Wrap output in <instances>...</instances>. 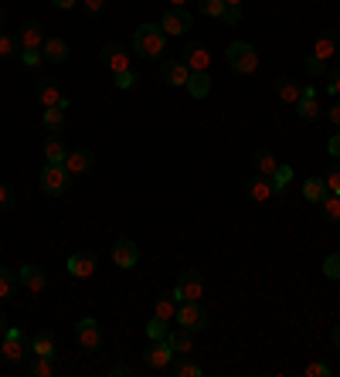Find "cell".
Segmentation results:
<instances>
[{
	"mask_svg": "<svg viewBox=\"0 0 340 377\" xmlns=\"http://www.w3.org/2000/svg\"><path fill=\"white\" fill-rule=\"evenodd\" d=\"M85 14L88 17H102V10H106V0H82Z\"/></svg>",
	"mask_w": 340,
	"mask_h": 377,
	"instance_id": "45",
	"label": "cell"
},
{
	"mask_svg": "<svg viewBox=\"0 0 340 377\" xmlns=\"http://www.w3.org/2000/svg\"><path fill=\"white\" fill-rule=\"evenodd\" d=\"M65 157H68L65 139H62V136H48V139H44V160H48V164H65Z\"/></svg>",
	"mask_w": 340,
	"mask_h": 377,
	"instance_id": "24",
	"label": "cell"
},
{
	"mask_svg": "<svg viewBox=\"0 0 340 377\" xmlns=\"http://www.w3.org/2000/svg\"><path fill=\"white\" fill-rule=\"evenodd\" d=\"M95 167V153L92 150H85V146H79V150H68V157H65V170L75 177V173H88V170Z\"/></svg>",
	"mask_w": 340,
	"mask_h": 377,
	"instance_id": "14",
	"label": "cell"
},
{
	"mask_svg": "<svg viewBox=\"0 0 340 377\" xmlns=\"http://www.w3.org/2000/svg\"><path fill=\"white\" fill-rule=\"evenodd\" d=\"M187 75H191V68H187L184 61H177V58L160 61V79L167 85H187Z\"/></svg>",
	"mask_w": 340,
	"mask_h": 377,
	"instance_id": "17",
	"label": "cell"
},
{
	"mask_svg": "<svg viewBox=\"0 0 340 377\" xmlns=\"http://www.w3.org/2000/svg\"><path fill=\"white\" fill-rule=\"evenodd\" d=\"M68 170L65 164H44L41 167V191L48 197H58V194H65L68 191Z\"/></svg>",
	"mask_w": 340,
	"mask_h": 377,
	"instance_id": "5",
	"label": "cell"
},
{
	"mask_svg": "<svg viewBox=\"0 0 340 377\" xmlns=\"http://www.w3.org/2000/svg\"><path fill=\"white\" fill-rule=\"evenodd\" d=\"M17 282H21L24 289H31V293H41L48 276H44L41 265H21V269H17Z\"/></svg>",
	"mask_w": 340,
	"mask_h": 377,
	"instance_id": "16",
	"label": "cell"
},
{
	"mask_svg": "<svg viewBox=\"0 0 340 377\" xmlns=\"http://www.w3.org/2000/svg\"><path fill=\"white\" fill-rule=\"evenodd\" d=\"M299 92H303V85H299L296 79H290V75L276 79V95H279V102H290V106H296V102H299Z\"/></svg>",
	"mask_w": 340,
	"mask_h": 377,
	"instance_id": "22",
	"label": "cell"
},
{
	"mask_svg": "<svg viewBox=\"0 0 340 377\" xmlns=\"http://www.w3.org/2000/svg\"><path fill=\"white\" fill-rule=\"evenodd\" d=\"M31 354L35 357H58V350H55V330L51 327H44V330H38V334L31 336Z\"/></svg>",
	"mask_w": 340,
	"mask_h": 377,
	"instance_id": "18",
	"label": "cell"
},
{
	"mask_svg": "<svg viewBox=\"0 0 340 377\" xmlns=\"http://www.w3.org/2000/svg\"><path fill=\"white\" fill-rule=\"evenodd\" d=\"M177 296H170V293H164V296H157L153 299V316H160V320H177Z\"/></svg>",
	"mask_w": 340,
	"mask_h": 377,
	"instance_id": "25",
	"label": "cell"
},
{
	"mask_svg": "<svg viewBox=\"0 0 340 377\" xmlns=\"http://www.w3.org/2000/svg\"><path fill=\"white\" fill-rule=\"evenodd\" d=\"M191 10L187 7H167V14L160 17V28H164V35L167 38H177V35H187L191 31Z\"/></svg>",
	"mask_w": 340,
	"mask_h": 377,
	"instance_id": "7",
	"label": "cell"
},
{
	"mask_svg": "<svg viewBox=\"0 0 340 377\" xmlns=\"http://www.w3.org/2000/svg\"><path fill=\"white\" fill-rule=\"evenodd\" d=\"M187 3H194V0H170V7H187Z\"/></svg>",
	"mask_w": 340,
	"mask_h": 377,
	"instance_id": "56",
	"label": "cell"
},
{
	"mask_svg": "<svg viewBox=\"0 0 340 377\" xmlns=\"http://www.w3.org/2000/svg\"><path fill=\"white\" fill-rule=\"evenodd\" d=\"M245 0H225V7H242Z\"/></svg>",
	"mask_w": 340,
	"mask_h": 377,
	"instance_id": "57",
	"label": "cell"
},
{
	"mask_svg": "<svg viewBox=\"0 0 340 377\" xmlns=\"http://www.w3.org/2000/svg\"><path fill=\"white\" fill-rule=\"evenodd\" d=\"M113 262L120 265V269H136V262H140V249H136V242H129V238H116V245H113Z\"/></svg>",
	"mask_w": 340,
	"mask_h": 377,
	"instance_id": "11",
	"label": "cell"
},
{
	"mask_svg": "<svg viewBox=\"0 0 340 377\" xmlns=\"http://www.w3.org/2000/svg\"><path fill=\"white\" fill-rule=\"evenodd\" d=\"M167 343H170V350H173V354H191V347H194V334L180 327V330L167 334Z\"/></svg>",
	"mask_w": 340,
	"mask_h": 377,
	"instance_id": "31",
	"label": "cell"
},
{
	"mask_svg": "<svg viewBox=\"0 0 340 377\" xmlns=\"http://www.w3.org/2000/svg\"><path fill=\"white\" fill-rule=\"evenodd\" d=\"M17 48H21V41H17V38H10L7 31L0 35V55H3V58H14V55H17Z\"/></svg>",
	"mask_w": 340,
	"mask_h": 377,
	"instance_id": "42",
	"label": "cell"
},
{
	"mask_svg": "<svg viewBox=\"0 0 340 377\" xmlns=\"http://www.w3.org/2000/svg\"><path fill=\"white\" fill-rule=\"evenodd\" d=\"M177 323H180L184 330H191V334H201V330L208 327V313H205L201 302H180V306H177Z\"/></svg>",
	"mask_w": 340,
	"mask_h": 377,
	"instance_id": "6",
	"label": "cell"
},
{
	"mask_svg": "<svg viewBox=\"0 0 340 377\" xmlns=\"http://www.w3.org/2000/svg\"><path fill=\"white\" fill-rule=\"evenodd\" d=\"M7 334V320H3V313H0V336Z\"/></svg>",
	"mask_w": 340,
	"mask_h": 377,
	"instance_id": "58",
	"label": "cell"
},
{
	"mask_svg": "<svg viewBox=\"0 0 340 377\" xmlns=\"http://www.w3.org/2000/svg\"><path fill=\"white\" fill-rule=\"evenodd\" d=\"M95 265H99V258H95L92 251H75V255L68 258V272H72L75 279H88V276H95Z\"/></svg>",
	"mask_w": 340,
	"mask_h": 377,
	"instance_id": "15",
	"label": "cell"
},
{
	"mask_svg": "<svg viewBox=\"0 0 340 377\" xmlns=\"http://www.w3.org/2000/svg\"><path fill=\"white\" fill-rule=\"evenodd\" d=\"M35 99H38V106H58V102H65V95H62V88L55 85V79H41L38 88H35Z\"/></svg>",
	"mask_w": 340,
	"mask_h": 377,
	"instance_id": "20",
	"label": "cell"
},
{
	"mask_svg": "<svg viewBox=\"0 0 340 377\" xmlns=\"http://www.w3.org/2000/svg\"><path fill=\"white\" fill-rule=\"evenodd\" d=\"M184 88H187V92H191L194 99H205V95L211 92V75H208V72H191V75H187V85H184Z\"/></svg>",
	"mask_w": 340,
	"mask_h": 377,
	"instance_id": "26",
	"label": "cell"
},
{
	"mask_svg": "<svg viewBox=\"0 0 340 377\" xmlns=\"http://www.w3.org/2000/svg\"><path fill=\"white\" fill-rule=\"evenodd\" d=\"M21 61H24L28 68H41V65H44L41 48H24V51H21Z\"/></svg>",
	"mask_w": 340,
	"mask_h": 377,
	"instance_id": "41",
	"label": "cell"
},
{
	"mask_svg": "<svg viewBox=\"0 0 340 377\" xmlns=\"http://www.w3.org/2000/svg\"><path fill=\"white\" fill-rule=\"evenodd\" d=\"M303 65H306V75H313V79H320V75H327V61H323V58H317L313 51L306 55V61H303Z\"/></svg>",
	"mask_w": 340,
	"mask_h": 377,
	"instance_id": "39",
	"label": "cell"
},
{
	"mask_svg": "<svg viewBox=\"0 0 340 377\" xmlns=\"http://www.w3.org/2000/svg\"><path fill=\"white\" fill-rule=\"evenodd\" d=\"M225 58H228V65L238 75H252L255 68H258V55H255V48L249 41H232L228 51H225Z\"/></svg>",
	"mask_w": 340,
	"mask_h": 377,
	"instance_id": "3",
	"label": "cell"
},
{
	"mask_svg": "<svg viewBox=\"0 0 340 377\" xmlns=\"http://www.w3.org/2000/svg\"><path fill=\"white\" fill-rule=\"evenodd\" d=\"M269 180H272V191H276V194L283 197V194H286V187H290V180H293V167L279 164V167H276V173H272Z\"/></svg>",
	"mask_w": 340,
	"mask_h": 377,
	"instance_id": "34",
	"label": "cell"
},
{
	"mask_svg": "<svg viewBox=\"0 0 340 377\" xmlns=\"http://www.w3.org/2000/svg\"><path fill=\"white\" fill-rule=\"evenodd\" d=\"M113 79H116V88H133V85L140 82V75H136V68H126V72H116Z\"/></svg>",
	"mask_w": 340,
	"mask_h": 377,
	"instance_id": "43",
	"label": "cell"
},
{
	"mask_svg": "<svg viewBox=\"0 0 340 377\" xmlns=\"http://www.w3.org/2000/svg\"><path fill=\"white\" fill-rule=\"evenodd\" d=\"M334 51H337V35H334V31H323V35L313 41V55H317V58H323V61H330V58H334Z\"/></svg>",
	"mask_w": 340,
	"mask_h": 377,
	"instance_id": "28",
	"label": "cell"
},
{
	"mask_svg": "<svg viewBox=\"0 0 340 377\" xmlns=\"http://www.w3.org/2000/svg\"><path fill=\"white\" fill-rule=\"evenodd\" d=\"M245 194H249V201H255V204H265L269 197H276L272 180H269V177H262V173H255V177L245 180Z\"/></svg>",
	"mask_w": 340,
	"mask_h": 377,
	"instance_id": "13",
	"label": "cell"
},
{
	"mask_svg": "<svg viewBox=\"0 0 340 377\" xmlns=\"http://www.w3.org/2000/svg\"><path fill=\"white\" fill-rule=\"evenodd\" d=\"M194 3H198V10L205 17H218L221 21V14H225V0H194Z\"/></svg>",
	"mask_w": 340,
	"mask_h": 377,
	"instance_id": "38",
	"label": "cell"
},
{
	"mask_svg": "<svg viewBox=\"0 0 340 377\" xmlns=\"http://www.w3.org/2000/svg\"><path fill=\"white\" fill-rule=\"evenodd\" d=\"M167 334H170V323H167V320L153 316V320L147 323V336H150V340H167Z\"/></svg>",
	"mask_w": 340,
	"mask_h": 377,
	"instance_id": "37",
	"label": "cell"
},
{
	"mask_svg": "<svg viewBox=\"0 0 340 377\" xmlns=\"http://www.w3.org/2000/svg\"><path fill=\"white\" fill-rule=\"evenodd\" d=\"M51 3H55V7H58V10H72V7H75V3H79V0H51Z\"/></svg>",
	"mask_w": 340,
	"mask_h": 377,
	"instance_id": "53",
	"label": "cell"
},
{
	"mask_svg": "<svg viewBox=\"0 0 340 377\" xmlns=\"http://www.w3.org/2000/svg\"><path fill=\"white\" fill-rule=\"evenodd\" d=\"M99 61H102V68H109L113 75L133 68V55H129L126 48H120V44H106V48L99 51Z\"/></svg>",
	"mask_w": 340,
	"mask_h": 377,
	"instance_id": "8",
	"label": "cell"
},
{
	"mask_svg": "<svg viewBox=\"0 0 340 377\" xmlns=\"http://www.w3.org/2000/svg\"><path fill=\"white\" fill-rule=\"evenodd\" d=\"M327 116H330V123H334V126H340V99L330 106V109H327Z\"/></svg>",
	"mask_w": 340,
	"mask_h": 377,
	"instance_id": "52",
	"label": "cell"
},
{
	"mask_svg": "<svg viewBox=\"0 0 340 377\" xmlns=\"http://www.w3.org/2000/svg\"><path fill=\"white\" fill-rule=\"evenodd\" d=\"M17 286H21L17 282V272H10L7 265H0V299H10Z\"/></svg>",
	"mask_w": 340,
	"mask_h": 377,
	"instance_id": "35",
	"label": "cell"
},
{
	"mask_svg": "<svg viewBox=\"0 0 340 377\" xmlns=\"http://www.w3.org/2000/svg\"><path fill=\"white\" fill-rule=\"evenodd\" d=\"M173 296H177V302H201V296H205L201 272H194V269L180 272L177 276V286H173Z\"/></svg>",
	"mask_w": 340,
	"mask_h": 377,
	"instance_id": "4",
	"label": "cell"
},
{
	"mask_svg": "<svg viewBox=\"0 0 340 377\" xmlns=\"http://www.w3.org/2000/svg\"><path fill=\"white\" fill-rule=\"evenodd\" d=\"M221 21H225V24H242V7H225Z\"/></svg>",
	"mask_w": 340,
	"mask_h": 377,
	"instance_id": "46",
	"label": "cell"
},
{
	"mask_svg": "<svg viewBox=\"0 0 340 377\" xmlns=\"http://www.w3.org/2000/svg\"><path fill=\"white\" fill-rule=\"evenodd\" d=\"M28 374L31 377H51L55 374V360H51V357H35V354H31V360H28Z\"/></svg>",
	"mask_w": 340,
	"mask_h": 377,
	"instance_id": "33",
	"label": "cell"
},
{
	"mask_svg": "<svg viewBox=\"0 0 340 377\" xmlns=\"http://www.w3.org/2000/svg\"><path fill=\"white\" fill-rule=\"evenodd\" d=\"M327 191L340 197V164H334V167H330V173H327Z\"/></svg>",
	"mask_w": 340,
	"mask_h": 377,
	"instance_id": "44",
	"label": "cell"
},
{
	"mask_svg": "<svg viewBox=\"0 0 340 377\" xmlns=\"http://www.w3.org/2000/svg\"><path fill=\"white\" fill-rule=\"evenodd\" d=\"M44 61H51V65H62V61H68V41H62V38H48L41 48Z\"/></svg>",
	"mask_w": 340,
	"mask_h": 377,
	"instance_id": "23",
	"label": "cell"
},
{
	"mask_svg": "<svg viewBox=\"0 0 340 377\" xmlns=\"http://www.w3.org/2000/svg\"><path fill=\"white\" fill-rule=\"evenodd\" d=\"M113 377H129L133 374V367H126V364H113V371H109Z\"/></svg>",
	"mask_w": 340,
	"mask_h": 377,
	"instance_id": "51",
	"label": "cell"
},
{
	"mask_svg": "<svg viewBox=\"0 0 340 377\" xmlns=\"http://www.w3.org/2000/svg\"><path fill=\"white\" fill-rule=\"evenodd\" d=\"M330 336H334V343H337V347H340V323H337V327H334V330H330Z\"/></svg>",
	"mask_w": 340,
	"mask_h": 377,
	"instance_id": "55",
	"label": "cell"
},
{
	"mask_svg": "<svg viewBox=\"0 0 340 377\" xmlns=\"http://www.w3.org/2000/svg\"><path fill=\"white\" fill-rule=\"evenodd\" d=\"M327 153H330L334 160H340V133H334V136L327 139Z\"/></svg>",
	"mask_w": 340,
	"mask_h": 377,
	"instance_id": "49",
	"label": "cell"
},
{
	"mask_svg": "<svg viewBox=\"0 0 340 377\" xmlns=\"http://www.w3.org/2000/svg\"><path fill=\"white\" fill-rule=\"evenodd\" d=\"M303 374L306 377H330V367H327V364H306Z\"/></svg>",
	"mask_w": 340,
	"mask_h": 377,
	"instance_id": "47",
	"label": "cell"
},
{
	"mask_svg": "<svg viewBox=\"0 0 340 377\" xmlns=\"http://www.w3.org/2000/svg\"><path fill=\"white\" fill-rule=\"evenodd\" d=\"M173 357H177V354L170 350L167 340H153V343H150V350L143 354V364H147L150 371H167L170 364H173Z\"/></svg>",
	"mask_w": 340,
	"mask_h": 377,
	"instance_id": "9",
	"label": "cell"
},
{
	"mask_svg": "<svg viewBox=\"0 0 340 377\" xmlns=\"http://www.w3.org/2000/svg\"><path fill=\"white\" fill-rule=\"evenodd\" d=\"M133 51H136L140 58H147V61H160L164 51H167V35H164V28L143 21V24L133 31Z\"/></svg>",
	"mask_w": 340,
	"mask_h": 377,
	"instance_id": "1",
	"label": "cell"
},
{
	"mask_svg": "<svg viewBox=\"0 0 340 377\" xmlns=\"http://www.w3.org/2000/svg\"><path fill=\"white\" fill-rule=\"evenodd\" d=\"M252 167H255V173H262V177H272L276 167H279V160L272 157V150H255Z\"/></svg>",
	"mask_w": 340,
	"mask_h": 377,
	"instance_id": "30",
	"label": "cell"
},
{
	"mask_svg": "<svg viewBox=\"0 0 340 377\" xmlns=\"http://www.w3.org/2000/svg\"><path fill=\"white\" fill-rule=\"evenodd\" d=\"M17 41H21V48H44V41H48V35H44V28L38 24V21H28V24L21 28Z\"/></svg>",
	"mask_w": 340,
	"mask_h": 377,
	"instance_id": "21",
	"label": "cell"
},
{
	"mask_svg": "<svg viewBox=\"0 0 340 377\" xmlns=\"http://www.w3.org/2000/svg\"><path fill=\"white\" fill-rule=\"evenodd\" d=\"M320 208H323V218L334 224V221H340V197L337 194H327L323 201H320Z\"/></svg>",
	"mask_w": 340,
	"mask_h": 377,
	"instance_id": "36",
	"label": "cell"
},
{
	"mask_svg": "<svg viewBox=\"0 0 340 377\" xmlns=\"http://www.w3.org/2000/svg\"><path fill=\"white\" fill-rule=\"evenodd\" d=\"M65 109H68V99L58 102V106H48V109H44V126H48L51 133H58V129L65 126Z\"/></svg>",
	"mask_w": 340,
	"mask_h": 377,
	"instance_id": "32",
	"label": "cell"
},
{
	"mask_svg": "<svg viewBox=\"0 0 340 377\" xmlns=\"http://www.w3.org/2000/svg\"><path fill=\"white\" fill-rule=\"evenodd\" d=\"M0 354L7 357V364H24L31 357V336L21 330H7L0 336Z\"/></svg>",
	"mask_w": 340,
	"mask_h": 377,
	"instance_id": "2",
	"label": "cell"
},
{
	"mask_svg": "<svg viewBox=\"0 0 340 377\" xmlns=\"http://www.w3.org/2000/svg\"><path fill=\"white\" fill-rule=\"evenodd\" d=\"M75 340H79V347H82V350L95 354V350H99V343H102V327H99L92 316H85V320H79V327H75Z\"/></svg>",
	"mask_w": 340,
	"mask_h": 377,
	"instance_id": "10",
	"label": "cell"
},
{
	"mask_svg": "<svg viewBox=\"0 0 340 377\" xmlns=\"http://www.w3.org/2000/svg\"><path fill=\"white\" fill-rule=\"evenodd\" d=\"M191 72H208V65H211V51L205 48V44L191 41L187 48H184V58H180Z\"/></svg>",
	"mask_w": 340,
	"mask_h": 377,
	"instance_id": "12",
	"label": "cell"
},
{
	"mask_svg": "<svg viewBox=\"0 0 340 377\" xmlns=\"http://www.w3.org/2000/svg\"><path fill=\"white\" fill-rule=\"evenodd\" d=\"M296 113H299V119H306V123H313L317 116H320V102H317V88H303L299 92V102H296Z\"/></svg>",
	"mask_w": 340,
	"mask_h": 377,
	"instance_id": "19",
	"label": "cell"
},
{
	"mask_svg": "<svg viewBox=\"0 0 340 377\" xmlns=\"http://www.w3.org/2000/svg\"><path fill=\"white\" fill-rule=\"evenodd\" d=\"M299 191H303V197H306V201H313V204H320V201L330 194V191H327V180H320V177L303 180V187H299Z\"/></svg>",
	"mask_w": 340,
	"mask_h": 377,
	"instance_id": "27",
	"label": "cell"
},
{
	"mask_svg": "<svg viewBox=\"0 0 340 377\" xmlns=\"http://www.w3.org/2000/svg\"><path fill=\"white\" fill-rule=\"evenodd\" d=\"M327 92H330V95H340V68H334V72H330V82H327Z\"/></svg>",
	"mask_w": 340,
	"mask_h": 377,
	"instance_id": "50",
	"label": "cell"
},
{
	"mask_svg": "<svg viewBox=\"0 0 340 377\" xmlns=\"http://www.w3.org/2000/svg\"><path fill=\"white\" fill-rule=\"evenodd\" d=\"M170 371H173V377H201V364L191 360L187 354H177V360L170 364Z\"/></svg>",
	"mask_w": 340,
	"mask_h": 377,
	"instance_id": "29",
	"label": "cell"
},
{
	"mask_svg": "<svg viewBox=\"0 0 340 377\" xmlns=\"http://www.w3.org/2000/svg\"><path fill=\"white\" fill-rule=\"evenodd\" d=\"M0 357H3V354H0Z\"/></svg>",
	"mask_w": 340,
	"mask_h": 377,
	"instance_id": "59",
	"label": "cell"
},
{
	"mask_svg": "<svg viewBox=\"0 0 340 377\" xmlns=\"http://www.w3.org/2000/svg\"><path fill=\"white\" fill-rule=\"evenodd\" d=\"M14 208V191L7 187V184H0V211Z\"/></svg>",
	"mask_w": 340,
	"mask_h": 377,
	"instance_id": "48",
	"label": "cell"
},
{
	"mask_svg": "<svg viewBox=\"0 0 340 377\" xmlns=\"http://www.w3.org/2000/svg\"><path fill=\"white\" fill-rule=\"evenodd\" d=\"M323 276L334 279V282H340V251H334V255L323 258Z\"/></svg>",
	"mask_w": 340,
	"mask_h": 377,
	"instance_id": "40",
	"label": "cell"
},
{
	"mask_svg": "<svg viewBox=\"0 0 340 377\" xmlns=\"http://www.w3.org/2000/svg\"><path fill=\"white\" fill-rule=\"evenodd\" d=\"M7 31V14H3V7H0V35Z\"/></svg>",
	"mask_w": 340,
	"mask_h": 377,
	"instance_id": "54",
	"label": "cell"
}]
</instances>
